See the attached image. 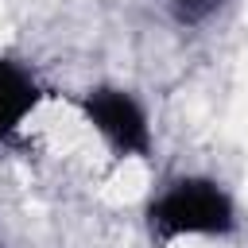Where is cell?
Instances as JSON below:
<instances>
[{"label": "cell", "mask_w": 248, "mask_h": 248, "mask_svg": "<svg viewBox=\"0 0 248 248\" xmlns=\"http://www.w3.org/2000/svg\"><path fill=\"white\" fill-rule=\"evenodd\" d=\"M147 225L155 244L174 236H225L236 225L229 194L209 178H178L170 182L147 209Z\"/></svg>", "instance_id": "cell-1"}, {"label": "cell", "mask_w": 248, "mask_h": 248, "mask_svg": "<svg viewBox=\"0 0 248 248\" xmlns=\"http://www.w3.org/2000/svg\"><path fill=\"white\" fill-rule=\"evenodd\" d=\"M0 248H4V244H0Z\"/></svg>", "instance_id": "cell-5"}, {"label": "cell", "mask_w": 248, "mask_h": 248, "mask_svg": "<svg viewBox=\"0 0 248 248\" xmlns=\"http://www.w3.org/2000/svg\"><path fill=\"white\" fill-rule=\"evenodd\" d=\"M221 4H225V0H167V8L174 12L178 23H202V19H209Z\"/></svg>", "instance_id": "cell-4"}, {"label": "cell", "mask_w": 248, "mask_h": 248, "mask_svg": "<svg viewBox=\"0 0 248 248\" xmlns=\"http://www.w3.org/2000/svg\"><path fill=\"white\" fill-rule=\"evenodd\" d=\"M81 112L108 140V147L120 159H147L151 128H147V116L136 105V97H128L124 89H112V85H97L81 97Z\"/></svg>", "instance_id": "cell-2"}, {"label": "cell", "mask_w": 248, "mask_h": 248, "mask_svg": "<svg viewBox=\"0 0 248 248\" xmlns=\"http://www.w3.org/2000/svg\"><path fill=\"white\" fill-rule=\"evenodd\" d=\"M43 101L39 81L12 58H0V143L16 136V128L31 116V108Z\"/></svg>", "instance_id": "cell-3"}]
</instances>
